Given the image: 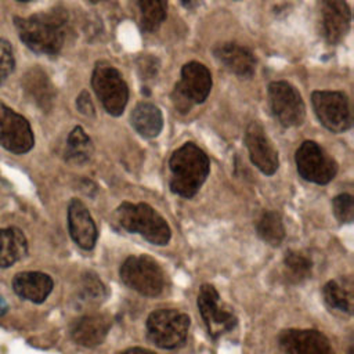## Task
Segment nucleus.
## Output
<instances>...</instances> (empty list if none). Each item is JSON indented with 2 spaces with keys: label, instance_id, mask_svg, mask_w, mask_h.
Returning a JSON list of instances; mask_svg holds the SVG:
<instances>
[{
  "label": "nucleus",
  "instance_id": "1",
  "mask_svg": "<svg viewBox=\"0 0 354 354\" xmlns=\"http://www.w3.org/2000/svg\"><path fill=\"white\" fill-rule=\"evenodd\" d=\"M15 28L24 44L37 54L57 55L65 41L68 30V12L55 7L26 18L15 17Z\"/></svg>",
  "mask_w": 354,
  "mask_h": 354
},
{
  "label": "nucleus",
  "instance_id": "2",
  "mask_svg": "<svg viewBox=\"0 0 354 354\" xmlns=\"http://www.w3.org/2000/svg\"><path fill=\"white\" fill-rule=\"evenodd\" d=\"M169 166L171 171L170 188L183 198H192L205 183L210 170L207 155L194 142H185L176 149Z\"/></svg>",
  "mask_w": 354,
  "mask_h": 354
},
{
  "label": "nucleus",
  "instance_id": "3",
  "mask_svg": "<svg viewBox=\"0 0 354 354\" xmlns=\"http://www.w3.org/2000/svg\"><path fill=\"white\" fill-rule=\"evenodd\" d=\"M116 220L124 230L141 234L153 245H166L170 241L169 224L147 203L123 202L116 209Z\"/></svg>",
  "mask_w": 354,
  "mask_h": 354
},
{
  "label": "nucleus",
  "instance_id": "4",
  "mask_svg": "<svg viewBox=\"0 0 354 354\" xmlns=\"http://www.w3.org/2000/svg\"><path fill=\"white\" fill-rule=\"evenodd\" d=\"M120 279L124 285L142 296H159L166 283V277L160 266L149 256H130L119 270Z\"/></svg>",
  "mask_w": 354,
  "mask_h": 354
},
{
  "label": "nucleus",
  "instance_id": "5",
  "mask_svg": "<svg viewBox=\"0 0 354 354\" xmlns=\"http://www.w3.org/2000/svg\"><path fill=\"white\" fill-rule=\"evenodd\" d=\"M189 329L187 314L174 308H160L149 314L147 319V332L149 340L166 350L184 344Z\"/></svg>",
  "mask_w": 354,
  "mask_h": 354
},
{
  "label": "nucleus",
  "instance_id": "6",
  "mask_svg": "<svg viewBox=\"0 0 354 354\" xmlns=\"http://www.w3.org/2000/svg\"><path fill=\"white\" fill-rule=\"evenodd\" d=\"M212 88V75L199 62H188L181 69V80L174 86L171 100L181 113L189 112L192 105L203 102Z\"/></svg>",
  "mask_w": 354,
  "mask_h": 354
},
{
  "label": "nucleus",
  "instance_id": "7",
  "mask_svg": "<svg viewBox=\"0 0 354 354\" xmlns=\"http://www.w3.org/2000/svg\"><path fill=\"white\" fill-rule=\"evenodd\" d=\"M93 88L108 113L122 115L129 100L127 84L119 71L105 61L95 64L91 77Z\"/></svg>",
  "mask_w": 354,
  "mask_h": 354
},
{
  "label": "nucleus",
  "instance_id": "8",
  "mask_svg": "<svg viewBox=\"0 0 354 354\" xmlns=\"http://www.w3.org/2000/svg\"><path fill=\"white\" fill-rule=\"evenodd\" d=\"M299 174L315 184H328L337 171V163L314 141H304L296 151Z\"/></svg>",
  "mask_w": 354,
  "mask_h": 354
},
{
  "label": "nucleus",
  "instance_id": "9",
  "mask_svg": "<svg viewBox=\"0 0 354 354\" xmlns=\"http://www.w3.org/2000/svg\"><path fill=\"white\" fill-rule=\"evenodd\" d=\"M314 111L319 122L333 133H342L351 127L350 104L342 91H314L311 95Z\"/></svg>",
  "mask_w": 354,
  "mask_h": 354
},
{
  "label": "nucleus",
  "instance_id": "10",
  "mask_svg": "<svg viewBox=\"0 0 354 354\" xmlns=\"http://www.w3.org/2000/svg\"><path fill=\"white\" fill-rule=\"evenodd\" d=\"M270 105L274 118L285 127L299 126L304 120L306 106L299 91L288 82H272L268 86Z\"/></svg>",
  "mask_w": 354,
  "mask_h": 354
},
{
  "label": "nucleus",
  "instance_id": "11",
  "mask_svg": "<svg viewBox=\"0 0 354 354\" xmlns=\"http://www.w3.org/2000/svg\"><path fill=\"white\" fill-rule=\"evenodd\" d=\"M35 137L29 122L0 101V147L21 155L32 149Z\"/></svg>",
  "mask_w": 354,
  "mask_h": 354
},
{
  "label": "nucleus",
  "instance_id": "12",
  "mask_svg": "<svg viewBox=\"0 0 354 354\" xmlns=\"http://www.w3.org/2000/svg\"><path fill=\"white\" fill-rule=\"evenodd\" d=\"M198 308L212 337L231 330L236 325V317L220 301V295L212 285H202L198 293Z\"/></svg>",
  "mask_w": 354,
  "mask_h": 354
},
{
  "label": "nucleus",
  "instance_id": "13",
  "mask_svg": "<svg viewBox=\"0 0 354 354\" xmlns=\"http://www.w3.org/2000/svg\"><path fill=\"white\" fill-rule=\"evenodd\" d=\"M319 25L324 39L329 44L339 43L350 29L351 11L346 0H317Z\"/></svg>",
  "mask_w": 354,
  "mask_h": 354
},
{
  "label": "nucleus",
  "instance_id": "14",
  "mask_svg": "<svg viewBox=\"0 0 354 354\" xmlns=\"http://www.w3.org/2000/svg\"><path fill=\"white\" fill-rule=\"evenodd\" d=\"M245 142L249 149L250 160L264 174L271 176L277 171L279 160L278 152L268 140L264 129L257 122H252L245 134Z\"/></svg>",
  "mask_w": 354,
  "mask_h": 354
},
{
  "label": "nucleus",
  "instance_id": "15",
  "mask_svg": "<svg viewBox=\"0 0 354 354\" xmlns=\"http://www.w3.org/2000/svg\"><path fill=\"white\" fill-rule=\"evenodd\" d=\"M285 354H335L328 337L314 329H288L279 335Z\"/></svg>",
  "mask_w": 354,
  "mask_h": 354
},
{
  "label": "nucleus",
  "instance_id": "16",
  "mask_svg": "<svg viewBox=\"0 0 354 354\" xmlns=\"http://www.w3.org/2000/svg\"><path fill=\"white\" fill-rule=\"evenodd\" d=\"M68 228L73 242L84 250L94 248L98 236L95 223L87 207L79 199H72L68 206Z\"/></svg>",
  "mask_w": 354,
  "mask_h": 354
},
{
  "label": "nucleus",
  "instance_id": "17",
  "mask_svg": "<svg viewBox=\"0 0 354 354\" xmlns=\"http://www.w3.org/2000/svg\"><path fill=\"white\" fill-rule=\"evenodd\" d=\"M111 325V318L105 314H87L72 324L71 336L80 346L94 347L104 342Z\"/></svg>",
  "mask_w": 354,
  "mask_h": 354
},
{
  "label": "nucleus",
  "instance_id": "18",
  "mask_svg": "<svg viewBox=\"0 0 354 354\" xmlns=\"http://www.w3.org/2000/svg\"><path fill=\"white\" fill-rule=\"evenodd\" d=\"M54 288V282L50 275L40 271H24L18 272L12 278L14 292L24 300L32 303H43Z\"/></svg>",
  "mask_w": 354,
  "mask_h": 354
},
{
  "label": "nucleus",
  "instance_id": "19",
  "mask_svg": "<svg viewBox=\"0 0 354 354\" xmlns=\"http://www.w3.org/2000/svg\"><path fill=\"white\" fill-rule=\"evenodd\" d=\"M216 58L232 73L249 77L254 73L256 59L252 51L236 43H223L214 48Z\"/></svg>",
  "mask_w": 354,
  "mask_h": 354
},
{
  "label": "nucleus",
  "instance_id": "20",
  "mask_svg": "<svg viewBox=\"0 0 354 354\" xmlns=\"http://www.w3.org/2000/svg\"><path fill=\"white\" fill-rule=\"evenodd\" d=\"M22 87L30 101H33L41 111L48 112L53 108L55 90L41 68H30L22 77Z\"/></svg>",
  "mask_w": 354,
  "mask_h": 354
},
{
  "label": "nucleus",
  "instance_id": "21",
  "mask_svg": "<svg viewBox=\"0 0 354 354\" xmlns=\"http://www.w3.org/2000/svg\"><path fill=\"white\" fill-rule=\"evenodd\" d=\"M28 254V241L17 227L0 228V268H8Z\"/></svg>",
  "mask_w": 354,
  "mask_h": 354
},
{
  "label": "nucleus",
  "instance_id": "22",
  "mask_svg": "<svg viewBox=\"0 0 354 354\" xmlns=\"http://www.w3.org/2000/svg\"><path fill=\"white\" fill-rule=\"evenodd\" d=\"M131 124L141 136L153 138L163 127L162 112L151 102H141L131 112Z\"/></svg>",
  "mask_w": 354,
  "mask_h": 354
},
{
  "label": "nucleus",
  "instance_id": "23",
  "mask_svg": "<svg viewBox=\"0 0 354 354\" xmlns=\"http://www.w3.org/2000/svg\"><path fill=\"white\" fill-rule=\"evenodd\" d=\"M324 300L330 310H337L346 314L353 311V289L351 282L344 279L329 281L322 289Z\"/></svg>",
  "mask_w": 354,
  "mask_h": 354
},
{
  "label": "nucleus",
  "instance_id": "24",
  "mask_svg": "<svg viewBox=\"0 0 354 354\" xmlns=\"http://www.w3.org/2000/svg\"><path fill=\"white\" fill-rule=\"evenodd\" d=\"M93 142L80 126H76L68 136L65 159L73 165H83L93 155Z\"/></svg>",
  "mask_w": 354,
  "mask_h": 354
},
{
  "label": "nucleus",
  "instance_id": "25",
  "mask_svg": "<svg viewBox=\"0 0 354 354\" xmlns=\"http://www.w3.org/2000/svg\"><path fill=\"white\" fill-rule=\"evenodd\" d=\"M141 26L147 32L156 30L166 18L167 0H137Z\"/></svg>",
  "mask_w": 354,
  "mask_h": 354
},
{
  "label": "nucleus",
  "instance_id": "26",
  "mask_svg": "<svg viewBox=\"0 0 354 354\" xmlns=\"http://www.w3.org/2000/svg\"><path fill=\"white\" fill-rule=\"evenodd\" d=\"M257 234L264 242L272 246H278L285 236V228L281 216L277 212H264L257 223Z\"/></svg>",
  "mask_w": 354,
  "mask_h": 354
},
{
  "label": "nucleus",
  "instance_id": "27",
  "mask_svg": "<svg viewBox=\"0 0 354 354\" xmlns=\"http://www.w3.org/2000/svg\"><path fill=\"white\" fill-rule=\"evenodd\" d=\"M285 267L290 274V278H295V281H301L307 278L311 272V261L296 252H289L285 256Z\"/></svg>",
  "mask_w": 354,
  "mask_h": 354
},
{
  "label": "nucleus",
  "instance_id": "28",
  "mask_svg": "<svg viewBox=\"0 0 354 354\" xmlns=\"http://www.w3.org/2000/svg\"><path fill=\"white\" fill-rule=\"evenodd\" d=\"M333 213L340 223H351L354 218V202L348 194H340L333 198Z\"/></svg>",
  "mask_w": 354,
  "mask_h": 354
},
{
  "label": "nucleus",
  "instance_id": "29",
  "mask_svg": "<svg viewBox=\"0 0 354 354\" xmlns=\"http://www.w3.org/2000/svg\"><path fill=\"white\" fill-rule=\"evenodd\" d=\"M15 59L11 43L6 39H0V86L8 79L14 71Z\"/></svg>",
  "mask_w": 354,
  "mask_h": 354
},
{
  "label": "nucleus",
  "instance_id": "30",
  "mask_svg": "<svg viewBox=\"0 0 354 354\" xmlns=\"http://www.w3.org/2000/svg\"><path fill=\"white\" fill-rule=\"evenodd\" d=\"M138 75L142 80L148 82L158 76L159 72V59L153 55H140L136 61Z\"/></svg>",
  "mask_w": 354,
  "mask_h": 354
},
{
  "label": "nucleus",
  "instance_id": "31",
  "mask_svg": "<svg viewBox=\"0 0 354 354\" xmlns=\"http://www.w3.org/2000/svg\"><path fill=\"white\" fill-rule=\"evenodd\" d=\"M83 293L84 297L90 301L98 303L105 297V288L101 283V281L97 278V275H86L84 283H83Z\"/></svg>",
  "mask_w": 354,
  "mask_h": 354
},
{
  "label": "nucleus",
  "instance_id": "32",
  "mask_svg": "<svg viewBox=\"0 0 354 354\" xmlns=\"http://www.w3.org/2000/svg\"><path fill=\"white\" fill-rule=\"evenodd\" d=\"M76 106H77L79 112L86 115V116H93L94 115V105H93L91 98H90V95H88V93L86 90H83L80 93V95L77 97Z\"/></svg>",
  "mask_w": 354,
  "mask_h": 354
},
{
  "label": "nucleus",
  "instance_id": "33",
  "mask_svg": "<svg viewBox=\"0 0 354 354\" xmlns=\"http://www.w3.org/2000/svg\"><path fill=\"white\" fill-rule=\"evenodd\" d=\"M122 354H155V353H153V351H151V350H147V348L133 347V348H129V350L123 351Z\"/></svg>",
  "mask_w": 354,
  "mask_h": 354
},
{
  "label": "nucleus",
  "instance_id": "34",
  "mask_svg": "<svg viewBox=\"0 0 354 354\" xmlns=\"http://www.w3.org/2000/svg\"><path fill=\"white\" fill-rule=\"evenodd\" d=\"M201 1H202V0H181L183 6H184L185 8H195V7H198V6L201 4Z\"/></svg>",
  "mask_w": 354,
  "mask_h": 354
},
{
  "label": "nucleus",
  "instance_id": "35",
  "mask_svg": "<svg viewBox=\"0 0 354 354\" xmlns=\"http://www.w3.org/2000/svg\"><path fill=\"white\" fill-rule=\"evenodd\" d=\"M7 308H8V306H7L6 300H4V299L0 296V315L6 314V313H7Z\"/></svg>",
  "mask_w": 354,
  "mask_h": 354
},
{
  "label": "nucleus",
  "instance_id": "36",
  "mask_svg": "<svg viewBox=\"0 0 354 354\" xmlns=\"http://www.w3.org/2000/svg\"><path fill=\"white\" fill-rule=\"evenodd\" d=\"M90 1H93V3H97V1H102V0H90Z\"/></svg>",
  "mask_w": 354,
  "mask_h": 354
},
{
  "label": "nucleus",
  "instance_id": "37",
  "mask_svg": "<svg viewBox=\"0 0 354 354\" xmlns=\"http://www.w3.org/2000/svg\"><path fill=\"white\" fill-rule=\"evenodd\" d=\"M17 1H29V0H17Z\"/></svg>",
  "mask_w": 354,
  "mask_h": 354
}]
</instances>
